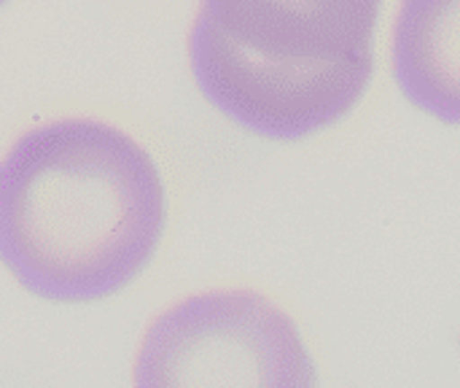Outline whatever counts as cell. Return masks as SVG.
I'll list each match as a JSON object with an SVG mask.
<instances>
[{
	"mask_svg": "<svg viewBox=\"0 0 460 388\" xmlns=\"http://www.w3.org/2000/svg\"><path fill=\"white\" fill-rule=\"evenodd\" d=\"M167 197L154 157L100 119L27 130L0 159V265L46 302H97L154 259Z\"/></svg>",
	"mask_w": 460,
	"mask_h": 388,
	"instance_id": "1",
	"label": "cell"
},
{
	"mask_svg": "<svg viewBox=\"0 0 460 388\" xmlns=\"http://www.w3.org/2000/svg\"><path fill=\"white\" fill-rule=\"evenodd\" d=\"M383 0H202L189 65L237 127L302 140L342 122L375 73Z\"/></svg>",
	"mask_w": 460,
	"mask_h": 388,
	"instance_id": "2",
	"label": "cell"
},
{
	"mask_svg": "<svg viewBox=\"0 0 460 388\" xmlns=\"http://www.w3.org/2000/svg\"><path fill=\"white\" fill-rule=\"evenodd\" d=\"M318 383L315 362L291 316L248 289L194 294L164 311L135 359V386Z\"/></svg>",
	"mask_w": 460,
	"mask_h": 388,
	"instance_id": "3",
	"label": "cell"
},
{
	"mask_svg": "<svg viewBox=\"0 0 460 388\" xmlns=\"http://www.w3.org/2000/svg\"><path fill=\"white\" fill-rule=\"evenodd\" d=\"M391 59L415 108L460 127V0H402Z\"/></svg>",
	"mask_w": 460,
	"mask_h": 388,
	"instance_id": "4",
	"label": "cell"
},
{
	"mask_svg": "<svg viewBox=\"0 0 460 388\" xmlns=\"http://www.w3.org/2000/svg\"><path fill=\"white\" fill-rule=\"evenodd\" d=\"M3 3H5V0H0V5H3Z\"/></svg>",
	"mask_w": 460,
	"mask_h": 388,
	"instance_id": "5",
	"label": "cell"
}]
</instances>
